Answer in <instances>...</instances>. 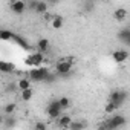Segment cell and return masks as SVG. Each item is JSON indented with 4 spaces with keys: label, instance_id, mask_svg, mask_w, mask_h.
<instances>
[{
    "label": "cell",
    "instance_id": "cell-1",
    "mask_svg": "<svg viewBox=\"0 0 130 130\" xmlns=\"http://www.w3.org/2000/svg\"><path fill=\"white\" fill-rule=\"evenodd\" d=\"M125 125V116L124 115H113L112 118H109L107 121H104L101 125H98L100 128H106V130H116L119 127Z\"/></svg>",
    "mask_w": 130,
    "mask_h": 130
},
{
    "label": "cell",
    "instance_id": "cell-2",
    "mask_svg": "<svg viewBox=\"0 0 130 130\" xmlns=\"http://www.w3.org/2000/svg\"><path fill=\"white\" fill-rule=\"evenodd\" d=\"M49 69L43 68V66H38V68H31L29 71V80L31 81H35V83H43L46 75H47Z\"/></svg>",
    "mask_w": 130,
    "mask_h": 130
},
{
    "label": "cell",
    "instance_id": "cell-3",
    "mask_svg": "<svg viewBox=\"0 0 130 130\" xmlns=\"http://www.w3.org/2000/svg\"><path fill=\"white\" fill-rule=\"evenodd\" d=\"M43 61H44V57L41 52H32L25 58V64L28 68H38L43 64Z\"/></svg>",
    "mask_w": 130,
    "mask_h": 130
},
{
    "label": "cell",
    "instance_id": "cell-4",
    "mask_svg": "<svg viewBox=\"0 0 130 130\" xmlns=\"http://www.w3.org/2000/svg\"><path fill=\"white\" fill-rule=\"evenodd\" d=\"M109 101H112V103L116 106V109H119V107H122L124 103L127 101V92H124V90H115V92L110 93Z\"/></svg>",
    "mask_w": 130,
    "mask_h": 130
},
{
    "label": "cell",
    "instance_id": "cell-5",
    "mask_svg": "<svg viewBox=\"0 0 130 130\" xmlns=\"http://www.w3.org/2000/svg\"><path fill=\"white\" fill-rule=\"evenodd\" d=\"M72 71V63L68 61V60H61L55 64V74L57 75H61V77H66L69 75Z\"/></svg>",
    "mask_w": 130,
    "mask_h": 130
},
{
    "label": "cell",
    "instance_id": "cell-6",
    "mask_svg": "<svg viewBox=\"0 0 130 130\" xmlns=\"http://www.w3.org/2000/svg\"><path fill=\"white\" fill-rule=\"evenodd\" d=\"M11 11L17 15H22L28 8H26V2L25 0H14V2H11Z\"/></svg>",
    "mask_w": 130,
    "mask_h": 130
},
{
    "label": "cell",
    "instance_id": "cell-7",
    "mask_svg": "<svg viewBox=\"0 0 130 130\" xmlns=\"http://www.w3.org/2000/svg\"><path fill=\"white\" fill-rule=\"evenodd\" d=\"M127 58H128V51L127 49H118V51H115L112 54V60L115 63H118V64L127 61Z\"/></svg>",
    "mask_w": 130,
    "mask_h": 130
},
{
    "label": "cell",
    "instance_id": "cell-8",
    "mask_svg": "<svg viewBox=\"0 0 130 130\" xmlns=\"http://www.w3.org/2000/svg\"><path fill=\"white\" fill-rule=\"evenodd\" d=\"M0 72L2 74H14L15 72V64L11 61H0Z\"/></svg>",
    "mask_w": 130,
    "mask_h": 130
},
{
    "label": "cell",
    "instance_id": "cell-9",
    "mask_svg": "<svg viewBox=\"0 0 130 130\" xmlns=\"http://www.w3.org/2000/svg\"><path fill=\"white\" fill-rule=\"evenodd\" d=\"M71 121H72V116L63 115V113H61V115L57 118V127H60V128H68L69 124H71Z\"/></svg>",
    "mask_w": 130,
    "mask_h": 130
},
{
    "label": "cell",
    "instance_id": "cell-10",
    "mask_svg": "<svg viewBox=\"0 0 130 130\" xmlns=\"http://www.w3.org/2000/svg\"><path fill=\"white\" fill-rule=\"evenodd\" d=\"M61 109L60 107H55V106H49L47 104V107H46V115L51 118V119H57L60 115H61Z\"/></svg>",
    "mask_w": 130,
    "mask_h": 130
},
{
    "label": "cell",
    "instance_id": "cell-11",
    "mask_svg": "<svg viewBox=\"0 0 130 130\" xmlns=\"http://www.w3.org/2000/svg\"><path fill=\"white\" fill-rule=\"evenodd\" d=\"M118 40L128 46V44H130V29H128V28L121 29V31L118 32Z\"/></svg>",
    "mask_w": 130,
    "mask_h": 130
},
{
    "label": "cell",
    "instance_id": "cell-12",
    "mask_svg": "<svg viewBox=\"0 0 130 130\" xmlns=\"http://www.w3.org/2000/svg\"><path fill=\"white\" fill-rule=\"evenodd\" d=\"M37 49H38V52H41L44 55V52L49 51V40L47 38H40L37 41Z\"/></svg>",
    "mask_w": 130,
    "mask_h": 130
},
{
    "label": "cell",
    "instance_id": "cell-13",
    "mask_svg": "<svg viewBox=\"0 0 130 130\" xmlns=\"http://www.w3.org/2000/svg\"><path fill=\"white\" fill-rule=\"evenodd\" d=\"M32 96H34V90H32V87H28V89L20 90V98H22V101L28 103V101L32 100Z\"/></svg>",
    "mask_w": 130,
    "mask_h": 130
},
{
    "label": "cell",
    "instance_id": "cell-14",
    "mask_svg": "<svg viewBox=\"0 0 130 130\" xmlns=\"http://www.w3.org/2000/svg\"><path fill=\"white\" fill-rule=\"evenodd\" d=\"M113 17H115V20H118V22L125 20V19H127V9H125V8H118V9H115Z\"/></svg>",
    "mask_w": 130,
    "mask_h": 130
},
{
    "label": "cell",
    "instance_id": "cell-15",
    "mask_svg": "<svg viewBox=\"0 0 130 130\" xmlns=\"http://www.w3.org/2000/svg\"><path fill=\"white\" fill-rule=\"evenodd\" d=\"M28 87H31V80H29V77H23V78H20V80L17 81V89H19V90L28 89Z\"/></svg>",
    "mask_w": 130,
    "mask_h": 130
},
{
    "label": "cell",
    "instance_id": "cell-16",
    "mask_svg": "<svg viewBox=\"0 0 130 130\" xmlns=\"http://www.w3.org/2000/svg\"><path fill=\"white\" fill-rule=\"evenodd\" d=\"M12 41H15V43H17L20 47H23V49H29V43H28L23 37H20V35H17V34H14Z\"/></svg>",
    "mask_w": 130,
    "mask_h": 130
},
{
    "label": "cell",
    "instance_id": "cell-17",
    "mask_svg": "<svg viewBox=\"0 0 130 130\" xmlns=\"http://www.w3.org/2000/svg\"><path fill=\"white\" fill-rule=\"evenodd\" d=\"M14 37V32L8 31V29H0V40L2 41H11Z\"/></svg>",
    "mask_w": 130,
    "mask_h": 130
},
{
    "label": "cell",
    "instance_id": "cell-18",
    "mask_svg": "<svg viewBox=\"0 0 130 130\" xmlns=\"http://www.w3.org/2000/svg\"><path fill=\"white\" fill-rule=\"evenodd\" d=\"M51 23H52V28L54 29H60L63 26V17L61 15H54L52 20H51Z\"/></svg>",
    "mask_w": 130,
    "mask_h": 130
},
{
    "label": "cell",
    "instance_id": "cell-19",
    "mask_svg": "<svg viewBox=\"0 0 130 130\" xmlns=\"http://www.w3.org/2000/svg\"><path fill=\"white\" fill-rule=\"evenodd\" d=\"M87 124L86 122H83V121H71V124H69V130H80V128H84Z\"/></svg>",
    "mask_w": 130,
    "mask_h": 130
},
{
    "label": "cell",
    "instance_id": "cell-20",
    "mask_svg": "<svg viewBox=\"0 0 130 130\" xmlns=\"http://www.w3.org/2000/svg\"><path fill=\"white\" fill-rule=\"evenodd\" d=\"M58 104H60V109L61 110H66L71 106V100L68 96H61V98H58Z\"/></svg>",
    "mask_w": 130,
    "mask_h": 130
},
{
    "label": "cell",
    "instance_id": "cell-21",
    "mask_svg": "<svg viewBox=\"0 0 130 130\" xmlns=\"http://www.w3.org/2000/svg\"><path fill=\"white\" fill-rule=\"evenodd\" d=\"M34 11H35L37 14H41V15H43V14L47 11V3H46V2H38Z\"/></svg>",
    "mask_w": 130,
    "mask_h": 130
},
{
    "label": "cell",
    "instance_id": "cell-22",
    "mask_svg": "<svg viewBox=\"0 0 130 130\" xmlns=\"http://www.w3.org/2000/svg\"><path fill=\"white\" fill-rule=\"evenodd\" d=\"M15 109H17V106H15V103H9V104H6V106H5V109H3V112H5L6 115H12V113L15 112Z\"/></svg>",
    "mask_w": 130,
    "mask_h": 130
},
{
    "label": "cell",
    "instance_id": "cell-23",
    "mask_svg": "<svg viewBox=\"0 0 130 130\" xmlns=\"http://www.w3.org/2000/svg\"><path fill=\"white\" fill-rule=\"evenodd\" d=\"M104 110H106V113H109V115H112V113H115L118 109H116V106L112 103V101H109L107 104H106V107H104Z\"/></svg>",
    "mask_w": 130,
    "mask_h": 130
},
{
    "label": "cell",
    "instance_id": "cell-24",
    "mask_svg": "<svg viewBox=\"0 0 130 130\" xmlns=\"http://www.w3.org/2000/svg\"><path fill=\"white\" fill-rule=\"evenodd\" d=\"M54 81H57V74H55V72H47V75H46V78H44L43 83L51 84V83H54Z\"/></svg>",
    "mask_w": 130,
    "mask_h": 130
},
{
    "label": "cell",
    "instance_id": "cell-25",
    "mask_svg": "<svg viewBox=\"0 0 130 130\" xmlns=\"http://www.w3.org/2000/svg\"><path fill=\"white\" fill-rule=\"evenodd\" d=\"M95 9V2H84V11L86 12H93Z\"/></svg>",
    "mask_w": 130,
    "mask_h": 130
},
{
    "label": "cell",
    "instance_id": "cell-26",
    "mask_svg": "<svg viewBox=\"0 0 130 130\" xmlns=\"http://www.w3.org/2000/svg\"><path fill=\"white\" fill-rule=\"evenodd\" d=\"M34 128H35V130H46L47 125H46L44 122H35V124H34Z\"/></svg>",
    "mask_w": 130,
    "mask_h": 130
},
{
    "label": "cell",
    "instance_id": "cell-27",
    "mask_svg": "<svg viewBox=\"0 0 130 130\" xmlns=\"http://www.w3.org/2000/svg\"><path fill=\"white\" fill-rule=\"evenodd\" d=\"M37 3H38V0H29V3H26V8L28 9H35V6H37Z\"/></svg>",
    "mask_w": 130,
    "mask_h": 130
},
{
    "label": "cell",
    "instance_id": "cell-28",
    "mask_svg": "<svg viewBox=\"0 0 130 130\" xmlns=\"http://www.w3.org/2000/svg\"><path fill=\"white\" fill-rule=\"evenodd\" d=\"M15 90H19V89H17V84H12V83H11L9 86H6V92H8V93H12V92H15Z\"/></svg>",
    "mask_w": 130,
    "mask_h": 130
},
{
    "label": "cell",
    "instance_id": "cell-29",
    "mask_svg": "<svg viewBox=\"0 0 130 130\" xmlns=\"http://www.w3.org/2000/svg\"><path fill=\"white\" fill-rule=\"evenodd\" d=\"M5 125H6V127H14V125H15V122H14L11 118H6V121H5Z\"/></svg>",
    "mask_w": 130,
    "mask_h": 130
},
{
    "label": "cell",
    "instance_id": "cell-30",
    "mask_svg": "<svg viewBox=\"0 0 130 130\" xmlns=\"http://www.w3.org/2000/svg\"><path fill=\"white\" fill-rule=\"evenodd\" d=\"M43 17H44V20H46V22H51V20H52V17H54V15H52V14H49V12H47V11H46V12H44V14H43Z\"/></svg>",
    "mask_w": 130,
    "mask_h": 130
},
{
    "label": "cell",
    "instance_id": "cell-31",
    "mask_svg": "<svg viewBox=\"0 0 130 130\" xmlns=\"http://www.w3.org/2000/svg\"><path fill=\"white\" fill-rule=\"evenodd\" d=\"M61 0H46V3L47 5H57V3H60Z\"/></svg>",
    "mask_w": 130,
    "mask_h": 130
},
{
    "label": "cell",
    "instance_id": "cell-32",
    "mask_svg": "<svg viewBox=\"0 0 130 130\" xmlns=\"http://www.w3.org/2000/svg\"><path fill=\"white\" fill-rule=\"evenodd\" d=\"M3 119H5V118H3L2 115H0V124H2V122H3Z\"/></svg>",
    "mask_w": 130,
    "mask_h": 130
},
{
    "label": "cell",
    "instance_id": "cell-33",
    "mask_svg": "<svg viewBox=\"0 0 130 130\" xmlns=\"http://www.w3.org/2000/svg\"><path fill=\"white\" fill-rule=\"evenodd\" d=\"M84 2H95V0H84Z\"/></svg>",
    "mask_w": 130,
    "mask_h": 130
},
{
    "label": "cell",
    "instance_id": "cell-34",
    "mask_svg": "<svg viewBox=\"0 0 130 130\" xmlns=\"http://www.w3.org/2000/svg\"><path fill=\"white\" fill-rule=\"evenodd\" d=\"M8 2H14V0H8Z\"/></svg>",
    "mask_w": 130,
    "mask_h": 130
}]
</instances>
